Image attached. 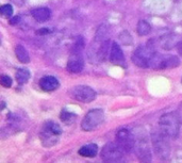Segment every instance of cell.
Returning a JSON list of instances; mask_svg holds the SVG:
<instances>
[{
	"label": "cell",
	"instance_id": "obj_6",
	"mask_svg": "<svg viewBox=\"0 0 182 163\" xmlns=\"http://www.w3.org/2000/svg\"><path fill=\"white\" fill-rule=\"evenodd\" d=\"M124 150L117 143L109 142L101 150V159L104 162H119L124 158Z\"/></svg>",
	"mask_w": 182,
	"mask_h": 163
},
{
	"label": "cell",
	"instance_id": "obj_15",
	"mask_svg": "<svg viewBox=\"0 0 182 163\" xmlns=\"http://www.w3.org/2000/svg\"><path fill=\"white\" fill-rule=\"evenodd\" d=\"M79 155L85 158H94L98 154V146L96 144H86L79 149Z\"/></svg>",
	"mask_w": 182,
	"mask_h": 163
},
{
	"label": "cell",
	"instance_id": "obj_18",
	"mask_svg": "<svg viewBox=\"0 0 182 163\" xmlns=\"http://www.w3.org/2000/svg\"><path fill=\"white\" fill-rule=\"evenodd\" d=\"M180 64V60L177 56H169V57H164L163 61L161 64L160 69H166V68H174L177 67Z\"/></svg>",
	"mask_w": 182,
	"mask_h": 163
},
{
	"label": "cell",
	"instance_id": "obj_10",
	"mask_svg": "<svg viewBox=\"0 0 182 163\" xmlns=\"http://www.w3.org/2000/svg\"><path fill=\"white\" fill-rule=\"evenodd\" d=\"M136 154L139 156V159L143 162H149L151 161V149L148 144V141L145 137H141L138 140L136 143Z\"/></svg>",
	"mask_w": 182,
	"mask_h": 163
},
{
	"label": "cell",
	"instance_id": "obj_29",
	"mask_svg": "<svg viewBox=\"0 0 182 163\" xmlns=\"http://www.w3.org/2000/svg\"><path fill=\"white\" fill-rule=\"evenodd\" d=\"M177 50H178V54L182 56V41H179V43L177 44Z\"/></svg>",
	"mask_w": 182,
	"mask_h": 163
},
{
	"label": "cell",
	"instance_id": "obj_2",
	"mask_svg": "<svg viewBox=\"0 0 182 163\" xmlns=\"http://www.w3.org/2000/svg\"><path fill=\"white\" fill-rule=\"evenodd\" d=\"M62 134V128L60 127L58 123L53 121L46 122L39 133V137L43 146L51 147L56 145L59 141L60 135Z\"/></svg>",
	"mask_w": 182,
	"mask_h": 163
},
{
	"label": "cell",
	"instance_id": "obj_22",
	"mask_svg": "<svg viewBox=\"0 0 182 163\" xmlns=\"http://www.w3.org/2000/svg\"><path fill=\"white\" fill-rule=\"evenodd\" d=\"M76 117H77L76 114L73 113V112L67 111V110H62L61 115H60L61 121L63 123H65V124H71V123L75 121Z\"/></svg>",
	"mask_w": 182,
	"mask_h": 163
},
{
	"label": "cell",
	"instance_id": "obj_8",
	"mask_svg": "<svg viewBox=\"0 0 182 163\" xmlns=\"http://www.w3.org/2000/svg\"><path fill=\"white\" fill-rule=\"evenodd\" d=\"M116 143L125 152H130L135 147V139L130 130L121 128L116 132Z\"/></svg>",
	"mask_w": 182,
	"mask_h": 163
},
{
	"label": "cell",
	"instance_id": "obj_7",
	"mask_svg": "<svg viewBox=\"0 0 182 163\" xmlns=\"http://www.w3.org/2000/svg\"><path fill=\"white\" fill-rule=\"evenodd\" d=\"M69 95L73 99L81 102H85V104L92 102L93 100L96 99L97 96L94 89H92L89 85H77V86H74L69 92Z\"/></svg>",
	"mask_w": 182,
	"mask_h": 163
},
{
	"label": "cell",
	"instance_id": "obj_20",
	"mask_svg": "<svg viewBox=\"0 0 182 163\" xmlns=\"http://www.w3.org/2000/svg\"><path fill=\"white\" fill-rule=\"evenodd\" d=\"M136 31H138L139 35L145 36V35H148V34L151 32V27L146 21H144V19H141V21L138 22Z\"/></svg>",
	"mask_w": 182,
	"mask_h": 163
},
{
	"label": "cell",
	"instance_id": "obj_11",
	"mask_svg": "<svg viewBox=\"0 0 182 163\" xmlns=\"http://www.w3.org/2000/svg\"><path fill=\"white\" fill-rule=\"evenodd\" d=\"M109 59H110V61H111V63L116 64V65L123 64L125 62V56H124L123 50H121V46L115 42L112 43Z\"/></svg>",
	"mask_w": 182,
	"mask_h": 163
},
{
	"label": "cell",
	"instance_id": "obj_17",
	"mask_svg": "<svg viewBox=\"0 0 182 163\" xmlns=\"http://www.w3.org/2000/svg\"><path fill=\"white\" fill-rule=\"evenodd\" d=\"M175 34H168V35H165L163 37H161V46L162 48H164L165 50H171L174 46H177L178 44V41L176 39Z\"/></svg>",
	"mask_w": 182,
	"mask_h": 163
},
{
	"label": "cell",
	"instance_id": "obj_24",
	"mask_svg": "<svg viewBox=\"0 0 182 163\" xmlns=\"http://www.w3.org/2000/svg\"><path fill=\"white\" fill-rule=\"evenodd\" d=\"M84 48V41H83V37L82 36H79L78 39L76 40V42H75L74 46H73V52H80L83 50Z\"/></svg>",
	"mask_w": 182,
	"mask_h": 163
},
{
	"label": "cell",
	"instance_id": "obj_26",
	"mask_svg": "<svg viewBox=\"0 0 182 163\" xmlns=\"http://www.w3.org/2000/svg\"><path fill=\"white\" fill-rule=\"evenodd\" d=\"M0 83H1L2 86H4V87H10V86H12L13 81H12L11 77L7 76V75H2V76L0 77Z\"/></svg>",
	"mask_w": 182,
	"mask_h": 163
},
{
	"label": "cell",
	"instance_id": "obj_23",
	"mask_svg": "<svg viewBox=\"0 0 182 163\" xmlns=\"http://www.w3.org/2000/svg\"><path fill=\"white\" fill-rule=\"evenodd\" d=\"M119 41L121 42V44L123 45H126V46H128V45H131L132 44V36L131 34L129 33L128 31H123L121 34H119Z\"/></svg>",
	"mask_w": 182,
	"mask_h": 163
},
{
	"label": "cell",
	"instance_id": "obj_30",
	"mask_svg": "<svg viewBox=\"0 0 182 163\" xmlns=\"http://www.w3.org/2000/svg\"><path fill=\"white\" fill-rule=\"evenodd\" d=\"M10 1H12L13 3H15L16 6H18V7L24 6V0H10Z\"/></svg>",
	"mask_w": 182,
	"mask_h": 163
},
{
	"label": "cell",
	"instance_id": "obj_28",
	"mask_svg": "<svg viewBox=\"0 0 182 163\" xmlns=\"http://www.w3.org/2000/svg\"><path fill=\"white\" fill-rule=\"evenodd\" d=\"M20 21V17L19 16H15V17H13V18L10 21V24L11 25H16V24H18V22Z\"/></svg>",
	"mask_w": 182,
	"mask_h": 163
},
{
	"label": "cell",
	"instance_id": "obj_9",
	"mask_svg": "<svg viewBox=\"0 0 182 163\" xmlns=\"http://www.w3.org/2000/svg\"><path fill=\"white\" fill-rule=\"evenodd\" d=\"M84 60L80 52H71L67 62V71L73 74H79L83 71Z\"/></svg>",
	"mask_w": 182,
	"mask_h": 163
},
{
	"label": "cell",
	"instance_id": "obj_16",
	"mask_svg": "<svg viewBox=\"0 0 182 163\" xmlns=\"http://www.w3.org/2000/svg\"><path fill=\"white\" fill-rule=\"evenodd\" d=\"M15 54H16V58L18 59V61L20 63L27 64L30 62V56L28 50L25 48L22 45H17L15 47Z\"/></svg>",
	"mask_w": 182,
	"mask_h": 163
},
{
	"label": "cell",
	"instance_id": "obj_27",
	"mask_svg": "<svg viewBox=\"0 0 182 163\" xmlns=\"http://www.w3.org/2000/svg\"><path fill=\"white\" fill-rule=\"evenodd\" d=\"M51 32V30L50 29H48V28H42V29H39V31L36 32L37 34H48V33H50Z\"/></svg>",
	"mask_w": 182,
	"mask_h": 163
},
{
	"label": "cell",
	"instance_id": "obj_25",
	"mask_svg": "<svg viewBox=\"0 0 182 163\" xmlns=\"http://www.w3.org/2000/svg\"><path fill=\"white\" fill-rule=\"evenodd\" d=\"M0 13H1L2 16L4 17H11L12 14H13V7L11 6V4H4V6H2L0 7Z\"/></svg>",
	"mask_w": 182,
	"mask_h": 163
},
{
	"label": "cell",
	"instance_id": "obj_5",
	"mask_svg": "<svg viewBox=\"0 0 182 163\" xmlns=\"http://www.w3.org/2000/svg\"><path fill=\"white\" fill-rule=\"evenodd\" d=\"M104 121V112L101 109H93L88 112L81 122V128L84 131H93Z\"/></svg>",
	"mask_w": 182,
	"mask_h": 163
},
{
	"label": "cell",
	"instance_id": "obj_19",
	"mask_svg": "<svg viewBox=\"0 0 182 163\" xmlns=\"http://www.w3.org/2000/svg\"><path fill=\"white\" fill-rule=\"evenodd\" d=\"M30 72L26 68H18L15 74V78H16L17 82L19 84H25L28 82V80L30 79Z\"/></svg>",
	"mask_w": 182,
	"mask_h": 163
},
{
	"label": "cell",
	"instance_id": "obj_4",
	"mask_svg": "<svg viewBox=\"0 0 182 163\" xmlns=\"http://www.w3.org/2000/svg\"><path fill=\"white\" fill-rule=\"evenodd\" d=\"M151 141L156 155L162 160L168 159L171 156V146H169L166 135L161 131H153L151 134Z\"/></svg>",
	"mask_w": 182,
	"mask_h": 163
},
{
	"label": "cell",
	"instance_id": "obj_1",
	"mask_svg": "<svg viewBox=\"0 0 182 163\" xmlns=\"http://www.w3.org/2000/svg\"><path fill=\"white\" fill-rule=\"evenodd\" d=\"M157 52L153 41H149L146 45H141L134 50L132 54V61L136 66L141 68L150 67L151 58Z\"/></svg>",
	"mask_w": 182,
	"mask_h": 163
},
{
	"label": "cell",
	"instance_id": "obj_3",
	"mask_svg": "<svg viewBox=\"0 0 182 163\" xmlns=\"http://www.w3.org/2000/svg\"><path fill=\"white\" fill-rule=\"evenodd\" d=\"M159 127L167 137H177L180 130L179 119L174 113L163 114L159 119Z\"/></svg>",
	"mask_w": 182,
	"mask_h": 163
},
{
	"label": "cell",
	"instance_id": "obj_12",
	"mask_svg": "<svg viewBox=\"0 0 182 163\" xmlns=\"http://www.w3.org/2000/svg\"><path fill=\"white\" fill-rule=\"evenodd\" d=\"M59 85H60L59 80L53 76H45L39 80V86L45 92L56 91L59 87Z\"/></svg>",
	"mask_w": 182,
	"mask_h": 163
},
{
	"label": "cell",
	"instance_id": "obj_31",
	"mask_svg": "<svg viewBox=\"0 0 182 163\" xmlns=\"http://www.w3.org/2000/svg\"><path fill=\"white\" fill-rule=\"evenodd\" d=\"M181 82H182V78H181Z\"/></svg>",
	"mask_w": 182,
	"mask_h": 163
},
{
	"label": "cell",
	"instance_id": "obj_14",
	"mask_svg": "<svg viewBox=\"0 0 182 163\" xmlns=\"http://www.w3.org/2000/svg\"><path fill=\"white\" fill-rule=\"evenodd\" d=\"M110 50H111V42L109 40H106V41L100 43V46L98 47L96 51V57L99 62H103L107 59L108 54H110Z\"/></svg>",
	"mask_w": 182,
	"mask_h": 163
},
{
	"label": "cell",
	"instance_id": "obj_13",
	"mask_svg": "<svg viewBox=\"0 0 182 163\" xmlns=\"http://www.w3.org/2000/svg\"><path fill=\"white\" fill-rule=\"evenodd\" d=\"M31 15L36 21L39 22H45L47 21L51 16V11L48 7H36L32 10Z\"/></svg>",
	"mask_w": 182,
	"mask_h": 163
},
{
	"label": "cell",
	"instance_id": "obj_21",
	"mask_svg": "<svg viewBox=\"0 0 182 163\" xmlns=\"http://www.w3.org/2000/svg\"><path fill=\"white\" fill-rule=\"evenodd\" d=\"M108 33H109L108 27H107L106 25H101V26L98 28V30H97V32H96V35H95V42L101 43V42L106 41V40H108L107 39Z\"/></svg>",
	"mask_w": 182,
	"mask_h": 163
}]
</instances>
